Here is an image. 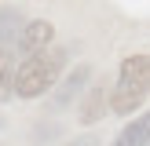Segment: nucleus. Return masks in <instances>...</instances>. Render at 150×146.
Listing matches in <instances>:
<instances>
[{
  "mask_svg": "<svg viewBox=\"0 0 150 146\" xmlns=\"http://www.w3.org/2000/svg\"><path fill=\"white\" fill-rule=\"evenodd\" d=\"M22 15L15 11V7H0V44H11L22 36Z\"/></svg>",
  "mask_w": 150,
  "mask_h": 146,
  "instance_id": "obj_5",
  "label": "nucleus"
},
{
  "mask_svg": "<svg viewBox=\"0 0 150 146\" xmlns=\"http://www.w3.org/2000/svg\"><path fill=\"white\" fill-rule=\"evenodd\" d=\"M11 88H15L11 55H7V51H0V99H11Z\"/></svg>",
  "mask_w": 150,
  "mask_h": 146,
  "instance_id": "obj_6",
  "label": "nucleus"
},
{
  "mask_svg": "<svg viewBox=\"0 0 150 146\" xmlns=\"http://www.w3.org/2000/svg\"><path fill=\"white\" fill-rule=\"evenodd\" d=\"M146 95H150V55H132L121 62V77L114 84L110 106H114V113L125 117V113H136Z\"/></svg>",
  "mask_w": 150,
  "mask_h": 146,
  "instance_id": "obj_1",
  "label": "nucleus"
},
{
  "mask_svg": "<svg viewBox=\"0 0 150 146\" xmlns=\"http://www.w3.org/2000/svg\"><path fill=\"white\" fill-rule=\"evenodd\" d=\"M70 146H92V142H88V139H77V142H70Z\"/></svg>",
  "mask_w": 150,
  "mask_h": 146,
  "instance_id": "obj_8",
  "label": "nucleus"
},
{
  "mask_svg": "<svg viewBox=\"0 0 150 146\" xmlns=\"http://www.w3.org/2000/svg\"><path fill=\"white\" fill-rule=\"evenodd\" d=\"M84 80H88V69L81 66V69L73 73V77H66V84H62V91H59V99H55V102H70L73 95L81 91V84H84Z\"/></svg>",
  "mask_w": 150,
  "mask_h": 146,
  "instance_id": "obj_7",
  "label": "nucleus"
},
{
  "mask_svg": "<svg viewBox=\"0 0 150 146\" xmlns=\"http://www.w3.org/2000/svg\"><path fill=\"white\" fill-rule=\"evenodd\" d=\"M62 58H66L62 48L33 51V55L15 69V91H18L22 99H37V95H44L51 84H55L59 69H62Z\"/></svg>",
  "mask_w": 150,
  "mask_h": 146,
  "instance_id": "obj_2",
  "label": "nucleus"
},
{
  "mask_svg": "<svg viewBox=\"0 0 150 146\" xmlns=\"http://www.w3.org/2000/svg\"><path fill=\"white\" fill-rule=\"evenodd\" d=\"M51 40V22H29L26 29H22L18 36V48L26 51V55H33V51H44Z\"/></svg>",
  "mask_w": 150,
  "mask_h": 146,
  "instance_id": "obj_3",
  "label": "nucleus"
},
{
  "mask_svg": "<svg viewBox=\"0 0 150 146\" xmlns=\"http://www.w3.org/2000/svg\"><path fill=\"white\" fill-rule=\"evenodd\" d=\"M114 146H150V110L139 117V121H132L128 128L114 139Z\"/></svg>",
  "mask_w": 150,
  "mask_h": 146,
  "instance_id": "obj_4",
  "label": "nucleus"
}]
</instances>
